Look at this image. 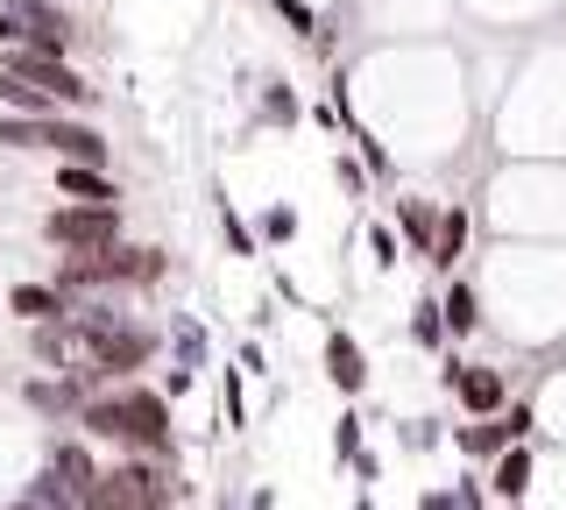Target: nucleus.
<instances>
[{"label":"nucleus","mask_w":566,"mask_h":510,"mask_svg":"<svg viewBox=\"0 0 566 510\" xmlns=\"http://www.w3.org/2000/svg\"><path fill=\"white\" fill-rule=\"evenodd\" d=\"M439 312H447V333H453V341H474V333H482V291H474V277H447Z\"/></svg>","instance_id":"2eb2a0df"},{"label":"nucleus","mask_w":566,"mask_h":510,"mask_svg":"<svg viewBox=\"0 0 566 510\" xmlns=\"http://www.w3.org/2000/svg\"><path fill=\"white\" fill-rule=\"evenodd\" d=\"M78 433L106 439L120 454H149V461H170L177 454V418H170V397L156 383H114V391H99L78 412Z\"/></svg>","instance_id":"f257e3e1"},{"label":"nucleus","mask_w":566,"mask_h":510,"mask_svg":"<svg viewBox=\"0 0 566 510\" xmlns=\"http://www.w3.org/2000/svg\"><path fill=\"white\" fill-rule=\"evenodd\" d=\"M333 185H340L347 199H368V170H361V156H333Z\"/></svg>","instance_id":"a878e982"},{"label":"nucleus","mask_w":566,"mask_h":510,"mask_svg":"<svg viewBox=\"0 0 566 510\" xmlns=\"http://www.w3.org/2000/svg\"><path fill=\"white\" fill-rule=\"evenodd\" d=\"M368 256H376V270H397V262H403V241H397V227L368 220Z\"/></svg>","instance_id":"b1692460"},{"label":"nucleus","mask_w":566,"mask_h":510,"mask_svg":"<svg viewBox=\"0 0 566 510\" xmlns=\"http://www.w3.org/2000/svg\"><path fill=\"white\" fill-rule=\"evenodd\" d=\"M220 412H227V433H248V376L241 368H220Z\"/></svg>","instance_id":"4be33fe9"},{"label":"nucleus","mask_w":566,"mask_h":510,"mask_svg":"<svg viewBox=\"0 0 566 510\" xmlns=\"http://www.w3.org/2000/svg\"><path fill=\"white\" fill-rule=\"evenodd\" d=\"M191 383H199V368H177V362H170V376H164V383H156V391H164V397L177 404V397H185V391H191Z\"/></svg>","instance_id":"cd10ccee"},{"label":"nucleus","mask_w":566,"mask_h":510,"mask_svg":"<svg viewBox=\"0 0 566 510\" xmlns=\"http://www.w3.org/2000/svg\"><path fill=\"white\" fill-rule=\"evenodd\" d=\"M8 312H14L22 326H64L71 312H78V298H64L57 284H14V291H8Z\"/></svg>","instance_id":"9b49d317"},{"label":"nucleus","mask_w":566,"mask_h":510,"mask_svg":"<svg viewBox=\"0 0 566 510\" xmlns=\"http://www.w3.org/2000/svg\"><path fill=\"white\" fill-rule=\"evenodd\" d=\"M397 439H403L411 454H432L439 439H447V426H439V418H403V426H397Z\"/></svg>","instance_id":"393cba45"},{"label":"nucleus","mask_w":566,"mask_h":510,"mask_svg":"<svg viewBox=\"0 0 566 510\" xmlns=\"http://www.w3.org/2000/svg\"><path fill=\"white\" fill-rule=\"evenodd\" d=\"M403 333H411V347H424V355H439V347L453 341V333H447V312H439V298H418V305H411V326H403Z\"/></svg>","instance_id":"dca6fc26"},{"label":"nucleus","mask_w":566,"mask_h":510,"mask_svg":"<svg viewBox=\"0 0 566 510\" xmlns=\"http://www.w3.org/2000/svg\"><path fill=\"white\" fill-rule=\"evenodd\" d=\"M212 510H241V497H220V503H212Z\"/></svg>","instance_id":"7c9ffc66"},{"label":"nucleus","mask_w":566,"mask_h":510,"mask_svg":"<svg viewBox=\"0 0 566 510\" xmlns=\"http://www.w3.org/2000/svg\"><path fill=\"white\" fill-rule=\"evenodd\" d=\"M255 121H262V128H297V121H305V107H297V93H291L283 79H270V85H262Z\"/></svg>","instance_id":"6ab92c4d"},{"label":"nucleus","mask_w":566,"mask_h":510,"mask_svg":"<svg viewBox=\"0 0 566 510\" xmlns=\"http://www.w3.org/2000/svg\"><path fill=\"white\" fill-rule=\"evenodd\" d=\"M170 347H177V368H206V326L199 320H191V312H177V320H170Z\"/></svg>","instance_id":"aec40b11"},{"label":"nucleus","mask_w":566,"mask_h":510,"mask_svg":"<svg viewBox=\"0 0 566 510\" xmlns=\"http://www.w3.org/2000/svg\"><path fill=\"white\" fill-rule=\"evenodd\" d=\"M389 227H397V241H403L411 262H432V241H439V206L432 199H389Z\"/></svg>","instance_id":"1a4fd4ad"},{"label":"nucleus","mask_w":566,"mask_h":510,"mask_svg":"<svg viewBox=\"0 0 566 510\" xmlns=\"http://www.w3.org/2000/svg\"><path fill=\"white\" fill-rule=\"evenodd\" d=\"M0 510H29V503H0Z\"/></svg>","instance_id":"473e14b6"},{"label":"nucleus","mask_w":566,"mask_h":510,"mask_svg":"<svg viewBox=\"0 0 566 510\" xmlns=\"http://www.w3.org/2000/svg\"><path fill=\"white\" fill-rule=\"evenodd\" d=\"M453 503H460V510H489V475H482V468H468V475L453 482Z\"/></svg>","instance_id":"bb28decb"},{"label":"nucleus","mask_w":566,"mask_h":510,"mask_svg":"<svg viewBox=\"0 0 566 510\" xmlns=\"http://www.w3.org/2000/svg\"><path fill=\"white\" fill-rule=\"evenodd\" d=\"M0 149H14V156H35V149H50L57 164H93L106 170L114 164V143L93 128L85 114H0Z\"/></svg>","instance_id":"7ed1b4c3"},{"label":"nucleus","mask_w":566,"mask_h":510,"mask_svg":"<svg viewBox=\"0 0 566 510\" xmlns=\"http://www.w3.org/2000/svg\"><path fill=\"white\" fill-rule=\"evenodd\" d=\"M43 468L57 475L71 497H93V482H99V461H93V439H85V433H57L50 454H43Z\"/></svg>","instance_id":"6e6552de"},{"label":"nucleus","mask_w":566,"mask_h":510,"mask_svg":"<svg viewBox=\"0 0 566 510\" xmlns=\"http://www.w3.org/2000/svg\"><path fill=\"white\" fill-rule=\"evenodd\" d=\"M35 235L50 241L57 256H99V249H120L128 241V220H120V206H50L43 227Z\"/></svg>","instance_id":"39448f33"},{"label":"nucleus","mask_w":566,"mask_h":510,"mask_svg":"<svg viewBox=\"0 0 566 510\" xmlns=\"http://www.w3.org/2000/svg\"><path fill=\"white\" fill-rule=\"evenodd\" d=\"M212 220H220V241H227V256H248V262H255V256H262V241H255V227H248V220L234 214V199H212Z\"/></svg>","instance_id":"a211bd4d"},{"label":"nucleus","mask_w":566,"mask_h":510,"mask_svg":"<svg viewBox=\"0 0 566 510\" xmlns=\"http://www.w3.org/2000/svg\"><path fill=\"white\" fill-rule=\"evenodd\" d=\"M255 241L262 249H291L297 241V206H270V214L255 220Z\"/></svg>","instance_id":"5701e85b"},{"label":"nucleus","mask_w":566,"mask_h":510,"mask_svg":"<svg viewBox=\"0 0 566 510\" xmlns=\"http://www.w3.org/2000/svg\"><path fill=\"white\" fill-rule=\"evenodd\" d=\"M57 191L71 206H120L114 170H93V164H57Z\"/></svg>","instance_id":"4468645a"},{"label":"nucleus","mask_w":566,"mask_h":510,"mask_svg":"<svg viewBox=\"0 0 566 510\" xmlns=\"http://www.w3.org/2000/svg\"><path fill=\"white\" fill-rule=\"evenodd\" d=\"M354 510H376V497H354Z\"/></svg>","instance_id":"2f4dec72"},{"label":"nucleus","mask_w":566,"mask_h":510,"mask_svg":"<svg viewBox=\"0 0 566 510\" xmlns=\"http://www.w3.org/2000/svg\"><path fill=\"white\" fill-rule=\"evenodd\" d=\"M439 391H447L468 418H503L510 412V368L447 355V362H439Z\"/></svg>","instance_id":"423d86ee"},{"label":"nucleus","mask_w":566,"mask_h":510,"mask_svg":"<svg viewBox=\"0 0 566 510\" xmlns=\"http://www.w3.org/2000/svg\"><path fill=\"white\" fill-rule=\"evenodd\" d=\"M453 447L468 454L474 468H489V461H503V454L517 447V433H510V418H474V426H453Z\"/></svg>","instance_id":"ddd939ff"},{"label":"nucleus","mask_w":566,"mask_h":510,"mask_svg":"<svg viewBox=\"0 0 566 510\" xmlns=\"http://www.w3.org/2000/svg\"><path fill=\"white\" fill-rule=\"evenodd\" d=\"M326 376H333V391H340V397H361L368 391V355H361V341H354L347 326H326Z\"/></svg>","instance_id":"f8f14e48"},{"label":"nucleus","mask_w":566,"mask_h":510,"mask_svg":"<svg viewBox=\"0 0 566 510\" xmlns=\"http://www.w3.org/2000/svg\"><path fill=\"white\" fill-rule=\"evenodd\" d=\"M248 510H276V489H255V497H248Z\"/></svg>","instance_id":"c756f323"},{"label":"nucleus","mask_w":566,"mask_h":510,"mask_svg":"<svg viewBox=\"0 0 566 510\" xmlns=\"http://www.w3.org/2000/svg\"><path fill=\"white\" fill-rule=\"evenodd\" d=\"M482 475H489V497L503 510H517V503H531V489H538V447L524 439V447H510L503 461H489Z\"/></svg>","instance_id":"0eeeda50"},{"label":"nucleus","mask_w":566,"mask_h":510,"mask_svg":"<svg viewBox=\"0 0 566 510\" xmlns=\"http://www.w3.org/2000/svg\"><path fill=\"white\" fill-rule=\"evenodd\" d=\"M185 503V475L170 461H149V454H120L114 468H99L85 510H177Z\"/></svg>","instance_id":"20e7f679"},{"label":"nucleus","mask_w":566,"mask_h":510,"mask_svg":"<svg viewBox=\"0 0 566 510\" xmlns=\"http://www.w3.org/2000/svg\"><path fill=\"white\" fill-rule=\"evenodd\" d=\"M14 503H29V510H85V497H71V489H64L50 468H35V475H29V489H22Z\"/></svg>","instance_id":"f3484780"},{"label":"nucleus","mask_w":566,"mask_h":510,"mask_svg":"<svg viewBox=\"0 0 566 510\" xmlns=\"http://www.w3.org/2000/svg\"><path fill=\"white\" fill-rule=\"evenodd\" d=\"M64 326H71V341H78V362L99 368L106 383H142V368L164 347V333L142 326L135 312H120L114 298H78V312H71Z\"/></svg>","instance_id":"f03ea898"},{"label":"nucleus","mask_w":566,"mask_h":510,"mask_svg":"<svg viewBox=\"0 0 566 510\" xmlns=\"http://www.w3.org/2000/svg\"><path fill=\"white\" fill-rule=\"evenodd\" d=\"M418 510H460V503H453V489H447V482H432V489L418 497Z\"/></svg>","instance_id":"c85d7f7f"},{"label":"nucleus","mask_w":566,"mask_h":510,"mask_svg":"<svg viewBox=\"0 0 566 510\" xmlns=\"http://www.w3.org/2000/svg\"><path fill=\"white\" fill-rule=\"evenodd\" d=\"M468 241H474V206H468V199L439 206V241H432V270H439V277H453L460 262H468Z\"/></svg>","instance_id":"9d476101"},{"label":"nucleus","mask_w":566,"mask_h":510,"mask_svg":"<svg viewBox=\"0 0 566 510\" xmlns=\"http://www.w3.org/2000/svg\"><path fill=\"white\" fill-rule=\"evenodd\" d=\"M361 426H368V418L361 412H340V418H333V468H354V461H361Z\"/></svg>","instance_id":"412c9836"},{"label":"nucleus","mask_w":566,"mask_h":510,"mask_svg":"<svg viewBox=\"0 0 566 510\" xmlns=\"http://www.w3.org/2000/svg\"><path fill=\"white\" fill-rule=\"evenodd\" d=\"M517 510H524V503H517Z\"/></svg>","instance_id":"72a5a7b5"}]
</instances>
